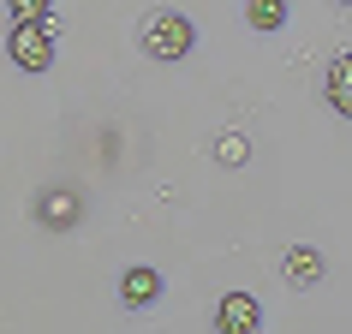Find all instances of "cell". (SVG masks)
Listing matches in <instances>:
<instances>
[{
  "mask_svg": "<svg viewBox=\"0 0 352 334\" xmlns=\"http://www.w3.org/2000/svg\"><path fill=\"white\" fill-rule=\"evenodd\" d=\"M322 96H329V108H334V113H346V120H352V54H334V60H329Z\"/></svg>",
  "mask_w": 352,
  "mask_h": 334,
  "instance_id": "4",
  "label": "cell"
},
{
  "mask_svg": "<svg viewBox=\"0 0 352 334\" xmlns=\"http://www.w3.org/2000/svg\"><path fill=\"white\" fill-rule=\"evenodd\" d=\"M245 19H251V30H280L287 24V0H245Z\"/></svg>",
  "mask_w": 352,
  "mask_h": 334,
  "instance_id": "7",
  "label": "cell"
},
{
  "mask_svg": "<svg viewBox=\"0 0 352 334\" xmlns=\"http://www.w3.org/2000/svg\"><path fill=\"white\" fill-rule=\"evenodd\" d=\"M42 221H60V227H72V221H78V203L66 197V191H60V197H48V203H42Z\"/></svg>",
  "mask_w": 352,
  "mask_h": 334,
  "instance_id": "10",
  "label": "cell"
},
{
  "mask_svg": "<svg viewBox=\"0 0 352 334\" xmlns=\"http://www.w3.org/2000/svg\"><path fill=\"white\" fill-rule=\"evenodd\" d=\"M191 42H197V30H191L186 12H155L144 24V54L149 60H186Z\"/></svg>",
  "mask_w": 352,
  "mask_h": 334,
  "instance_id": "1",
  "label": "cell"
},
{
  "mask_svg": "<svg viewBox=\"0 0 352 334\" xmlns=\"http://www.w3.org/2000/svg\"><path fill=\"white\" fill-rule=\"evenodd\" d=\"M215 322H221V334H251L263 322V304L251 293H227L221 298V311H215Z\"/></svg>",
  "mask_w": 352,
  "mask_h": 334,
  "instance_id": "3",
  "label": "cell"
},
{
  "mask_svg": "<svg viewBox=\"0 0 352 334\" xmlns=\"http://www.w3.org/2000/svg\"><path fill=\"white\" fill-rule=\"evenodd\" d=\"M280 269H287L293 287H316V280H322V251H316V245H293Z\"/></svg>",
  "mask_w": 352,
  "mask_h": 334,
  "instance_id": "5",
  "label": "cell"
},
{
  "mask_svg": "<svg viewBox=\"0 0 352 334\" xmlns=\"http://www.w3.org/2000/svg\"><path fill=\"white\" fill-rule=\"evenodd\" d=\"M245 155H251V144H245L239 131H227L221 144H215V162H221V167H239V162H245Z\"/></svg>",
  "mask_w": 352,
  "mask_h": 334,
  "instance_id": "9",
  "label": "cell"
},
{
  "mask_svg": "<svg viewBox=\"0 0 352 334\" xmlns=\"http://www.w3.org/2000/svg\"><path fill=\"white\" fill-rule=\"evenodd\" d=\"M6 54H12V66H19V72H48V66H54V19H42V24H12Z\"/></svg>",
  "mask_w": 352,
  "mask_h": 334,
  "instance_id": "2",
  "label": "cell"
},
{
  "mask_svg": "<svg viewBox=\"0 0 352 334\" xmlns=\"http://www.w3.org/2000/svg\"><path fill=\"white\" fill-rule=\"evenodd\" d=\"M340 6H352V0H340Z\"/></svg>",
  "mask_w": 352,
  "mask_h": 334,
  "instance_id": "11",
  "label": "cell"
},
{
  "mask_svg": "<svg viewBox=\"0 0 352 334\" xmlns=\"http://www.w3.org/2000/svg\"><path fill=\"white\" fill-rule=\"evenodd\" d=\"M6 12H12V24H42L54 19V0H6Z\"/></svg>",
  "mask_w": 352,
  "mask_h": 334,
  "instance_id": "8",
  "label": "cell"
},
{
  "mask_svg": "<svg viewBox=\"0 0 352 334\" xmlns=\"http://www.w3.org/2000/svg\"><path fill=\"white\" fill-rule=\"evenodd\" d=\"M120 298H126L131 311H144V304H155V298H162V275H155V269H131V275L120 280Z\"/></svg>",
  "mask_w": 352,
  "mask_h": 334,
  "instance_id": "6",
  "label": "cell"
}]
</instances>
